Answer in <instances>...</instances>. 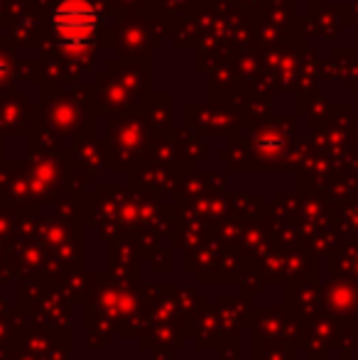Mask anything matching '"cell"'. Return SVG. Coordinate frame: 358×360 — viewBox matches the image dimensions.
Listing matches in <instances>:
<instances>
[{
    "label": "cell",
    "instance_id": "obj_1",
    "mask_svg": "<svg viewBox=\"0 0 358 360\" xmlns=\"http://www.w3.org/2000/svg\"><path fill=\"white\" fill-rule=\"evenodd\" d=\"M98 10L89 0H64L52 15V27L67 54H84L98 32Z\"/></svg>",
    "mask_w": 358,
    "mask_h": 360
}]
</instances>
